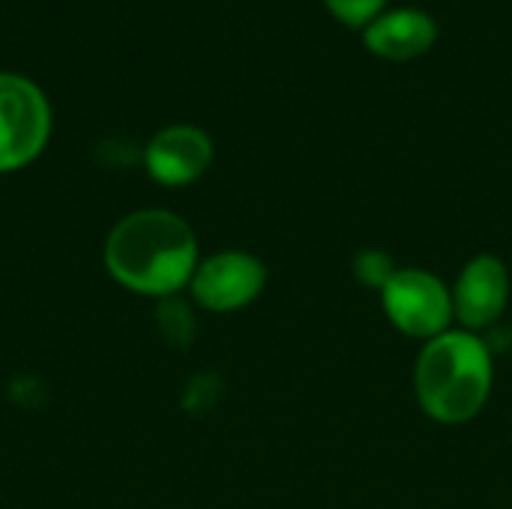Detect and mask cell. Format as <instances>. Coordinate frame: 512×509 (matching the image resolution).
<instances>
[{"mask_svg":"<svg viewBox=\"0 0 512 509\" xmlns=\"http://www.w3.org/2000/svg\"><path fill=\"white\" fill-rule=\"evenodd\" d=\"M105 267L114 282L144 297H174L198 267L195 231L171 210H135L105 240Z\"/></svg>","mask_w":512,"mask_h":509,"instance_id":"1","label":"cell"},{"mask_svg":"<svg viewBox=\"0 0 512 509\" xmlns=\"http://www.w3.org/2000/svg\"><path fill=\"white\" fill-rule=\"evenodd\" d=\"M417 399L438 423H468L492 393V351L471 333H441L426 342L417 372Z\"/></svg>","mask_w":512,"mask_h":509,"instance_id":"2","label":"cell"},{"mask_svg":"<svg viewBox=\"0 0 512 509\" xmlns=\"http://www.w3.org/2000/svg\"><path fill=\"white\" fill-rule=\"evenodd\" d=\"M51 108L24 75L0 72V171L30 165L48 144Z\"/></svg>","mask_w":512,"mask_h":509,"instance_id":"3","label":"cell"},{"mask_svg":"<svg viewBox=\"0 0 512 509\" xmlns=\"http://www.w3.org/2000/svg\"><path fill=\"white\" fill-rule=\"evenodd\" d=\"M387 318L414 339H435L453 315V294L426 270H396L381 291Z\"/></svg>","mask_w":512,"mask_h":509,"instance_id":"4","label":"cell"},{"mask_svg":"<svg viewBox=\"0 0 512 509\" xmlns=\"http://www.w3.org/2000/svg\"><path fill=\"white\" fill-rule=\"evenodd\" d=\"M267 282L264 264L249 252H219L195 267L192 297L210 312H234L249 306Z\"/></svg>","mask_w":512,"mask_h":509,"instance_id":"5","label":"cell"},{"mask_svg":"<svg viewBox=\"0 0 512 509\" xmlns=\"http://www.w3.org/2000/svg\"><path fill=\"white\" fill-rule=\"evenodd\" d=\"M213 162V141L204 129L177 123L150 138L144 147V165L162 186H186L198 180Z\"/></svg>","mask_w":512,"mask_h":509,"instance_id":"6","label":"cell"},{"mask_svg":"<svg viewBox=\"0 0 512 509\" xmlns=\"http://www.w3.org/2000/svg\"><path fill=\"white\" fill-rule=\"evenodd\" d=\"M510 303V273L501 258L480 255L474 258L453 291V312L471 330L495 324Z\"/></svg>","mask_w":512,"mask_h":509,"instance_id":"7","label":"cell"},{"mask_svg":"<svg viewBox=\"0 0 512 509\" xmlns=\"http://www.w3.org/2000/svg\"><path fill=\"white\" fill-rule=\"evenodd\" d=\"M435 36H438V24L426 9L402 6V9H390L372 18L366 24L363 42L381 57L411 60L423 54L426 48H432Z\"/></svg>","mask_w":512,"mask_h":509,"instance_id":"8","label":"cell"},{"mask_svg":"<svg viewBox=\"0 0 512 509\" xmlns=\"http://www.w3.org/2000/svg\"><path fill=\"white\" fill-rule=\"evenodd\" d=\"M393 273H396V267H393L390 255H384V252H378V249H366V252H360L357 261H354V276H357V282L366 285V288L384 291V285L393 279Z\"/></svg>","mask_w":512,"mask_h":509,"instance_id":"9","label":"cell"},{"mask_svg":"<svg viewBox=\"0 0 512 509\" xmlns=\"http://www.w3.org/2000/svg\"><path fill=\"white\" fill-rule=\"evenodd\" d=\"M159 324H162L165 339H171V342H177V345L192 342V330H195L192 312H189L180 300L165 297V303H162V309H159Z\"/></svg>","mask_w":512,"mask_h":509,"instance_id":"10","label":"cell"},{"mask_svg":"<svg viewBox=\"0 0 512 509\" xmlns=\"http://www.w3.org/2000/svg\"><path fill=\"white\" fill-rule=\"evenodd\" d=\"M384 3L387 0H327V6H330V12L339 18V21H345V24H369L372 18H378L381 15V9H384Z\"/></svg>","mask_w":512,"mask_h":509,"instance_id":"11","label":"cell"}]
</instances>
